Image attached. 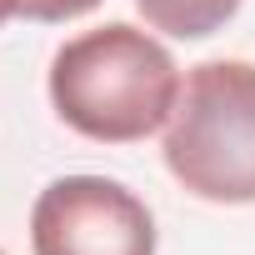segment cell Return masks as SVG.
<instances>
[{
	"instance_id": "6da1fadb",
	"label": "cell",
	"mask_w": 255,
	"mask_h": 255,
	"mask_svg": "<svg viewBox=\"0 0 255 255\" xmlns=\"http://www.w3.org/2000/svg\"><path fill=\"white\" fill-rule=\"evenodd\" d=\"M50 100L60 120L85 140L130 145L170 120L180 100V70L155 35L115 20L55 50Z\"/></svg>"
},
{
	"instance_id": "7a4b0ae2",
	"label": "cell",
	"mask_w": 255,
	"mask_h": 255,
	"mask_svg": "<svg viewBox=\"0 0 255 255\" xmlns=\"http://www.w3.org/2000/svg\"><path fill=\"white\" fill-rule=\"evenodd\" d=\"M165 165L200 200H255V65L205 60L180 80L165 120Z\"/></svg>"
},
{
	"instance_id": "3957f363",
	"label": "cell",
	"mask_w": 255,
	"mask_h": 255,
	"mask_svg": "<svg viewBox=\"0 0 255 255\" xmlns=\"http://www.w3.org/2000/svg\"><path fill=\"white\" fill-rule=\"evenodd\" d=\"M35 255H155V220L135 190L105 175H65L30 210Z\"/></svg>"
},
{
	"instance_id": "277c9868",
	"label": "cell",
	"mask_w": 255,
	"mask_h": 255,
	"mask_svg": "<svg viewBox=\"0 0 255 255\" xmlns=\"http://www.w3.org/2000/svg\"><path fill=\"white\" fill-rule=\"evenodd\" d=\"M135 5L155 30L175 40H200V35H215L240 10V0H135Z\"/></svg>"
},
{
	"instance_id": "5b68a950",
	"label": "cell",
	"mask_w": 255,
	"mask_h": 255,
	"mask_svg": "<svg viewBox=\"0 0 255 255\" xmlns=\"http://www.w3.org/2000/svg\"><path fill=\"white\" fill-rule=\"evenodd\" d=\"M100 0H20V15L25 20H70V15H85Z\"/></svg>"
},
{
	"instance_id": "8992f818",
	"label": "cell",
	"mask_w": 255,
	"mask_h": 255,
	"mask_svg": "<svg viewBox=\"0 0 255 255\" xmlns=\"http://www.w3.org/2000/svg\"><path fill=\"white\" fill-rule=\"evenodd\" d=\"M10 15H20V0H0V25H5Z\"/></svg>"
}]
</instances>
